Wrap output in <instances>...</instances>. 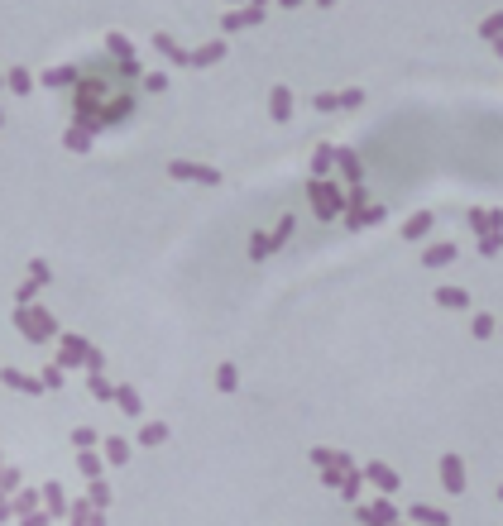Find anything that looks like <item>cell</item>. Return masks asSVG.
Returning a JSON list of instances; mask_svg holds the SVG:
<instances>
[{
    "label": "cell",
    "mask_w": 503,
    "mask_h": 526,
    "mask_svg": "<svg viewBox=\"0 0 503 526\" xmlns=\"http://www.w3.org/2000/svg\"><path fill=\"white\" fill-rule=\"evenodd\" d=\"M441 302H446V306H465L470 297H465V292H455V288H450V292H441Z\"/></svg>",
    "instance_id": "1"
},
{
    "label": "cell",
    "mask_w": 503,
    "mask_h": 526,
    "mask_svg": "<svg viewBox=\"0 0 503 526\" xmlns=\"http://www.w3.org/2000/svg\"><path fill=\"white\" fill-rule=\"evenodd\" d=\"M499 29H503V15H494V20L484 25V34H499Z\"/></svg>",
    "instance_id": "2"
}]
</instances>
